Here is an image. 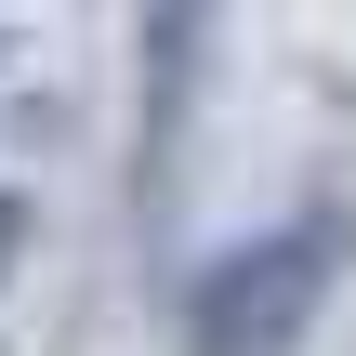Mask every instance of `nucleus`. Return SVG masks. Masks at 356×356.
I'll return each mask as SVG.
<instances>
[{"label":"nucleus","instance_id":"obj_1","mask_svg":"<svg viewBox=\"0 0 356 356\" xmlns=\"http://www.w3.org/2000/svg\"><path fill=\"white\" fill-rule=\"evenodd\" d=\"M330 277H343V211L264 225L185 291V356H304V330L330 317Z\"/></svg>","mask_w":356,"mask_h":356},{"label":"nucleus","instance_id":"obj_2","mask_svg":"<svg viewBox=\"0 0 356 356\" xmlns=\"http://www.w3.org/2000/svg\"><path fill=\"white\" fill-rule=\"evenodd\" d=\"M13 238H26V198H0V277H13Z\"/></svg>","mask_w":356,"mask_h":356}]
</instances>
